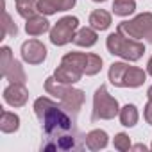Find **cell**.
<instances>
[{
  "label": "cell",
  "mask_w": 152,
  "mask_h": 152,
  "mask_svg": "<svg viewBox=\"0 0 152 152\" xmlns=\"http://www.w3.org/2000/svg\"><path fill=\"white\" fill-rule=\"evenodd\" d=\"M20 127V118L18 115L11 113V111H2L0 116V131L2 132H15Z\"/></svg>",
  "instance_id": "18"
},
{
  "label": "cell",
  "mask_w": 152,
  "mask_h": 152,
  "mask_svg": "<svg viewBox=\"0 0 152 152\" xmlns=\"http://www.w3.org/2000/svg\"><path fill=\"white\" fill-rule=\"evenodd\" d=\"M120 113L118 107V100L113 99L107 91L106 86H100L95 95H93V113H91V120H111Z\"/></svg>",
  "instance_id": "5"
},
{
  "label": "cell",
  "mask_w": 152,
  "mask_h": 152,
  "mask_svg": "<svg viewBox=\"0 0 152 152\" xmlns=\"http://www.w3.org/2000/svg\"><path fill=\"white\" fill-rule=\"evenodd\" d=\"M77 27H79V20L75 16H64L61 18L52 29H50V41L57 47L61 45H66L73 39L75 32H77Z\"/></svg>",
  "instance_id": "8"
},
{
  "label": "cell",
  "mask_w": 152,
  "mask_h": 152,
  "mask_svg": "<svg viewBox=\"0 0 152 152\" xmlns=\"http://www.w3.org/2000/svg\"><path fill=\"white\" fill-rule=\"evenodd\" d=\"M18 34V27H16V23H13V20H11V16H9V13L7 11H4V23H2V36L6 38V36H16Z\"/></svg>",
  "instance_id": "22"
},
{
  "label": "cell",
  "mask_w": 152,
  "mask_h": 152,
  "mask_svg": "<svg viewBox=\"0 0 152 152\" xmlns=\"http://www.w3.org/2000/svg\"><path fill=\"white\" fill-rule=\"evenodd\" d=\"M93 2H106V0H93Z\"/></svg>",
  "instance_id": "28"
},
{
  "label": "cell",
  "mask_w": 152,
  "mask_h": 152,
  "mask_svg": "<svg viewBox=\"0 0 152 152\" xmlns=\"http://www.w3.org/2000/svg\"><path fill=\"white\" fill-rule=\"evenodd\" d=\"M22 57L29 64H41L47 57V48L38 39H29L22 45Z\"/></svg>",
  "instance_id": "9"
},
{
  "label": "cell",
  "mask_w": 152,
  "mask_h": 152,
  "mask_svg": "<svg viewBox=\"0 0 152 152\" xmlns=\"http://www.w3.org/2000/svg\"><path fill=\"white\" fill-rule=\"evenodd\" d=\"M136 9V0H115L113 2V13L116 16H129Z\"/></svg>",
  "instance_id": "21"
},
{
  "label": "cell",
  "mask_w": 152,
  "mask_h": 152,
  "mask_svg": "<svg viewBox=\"0 0 152 152\" xmlns=\"http://www.w3.org/2000/svg\"><path fill=\"white\" fill-rule=\"evenodd\" d=\"M64 63H70L77 66L83 73L86 75H95L102 70V57L97 54H84V52H68L63 56Z\"/></svg>",
  "instance_id": "7"
},
{
  "label": "cell",
  "mask_w": 152,
  "mask_h": 152,
  "mask_svg": "<svg viewBox=\"0 0 152 152\" xmlns=\"http://www.w3.org/2000/svg\"><path fill=\"white\" fill-rule=\"evenodd\" d=\"M113 145H115V148H116V150L125 152V150H129V148H131V138H129L125 132H120V134H116V136H115Z\"/></svg>",
  "instance_id": "23"
},
{
  "label": "cell",
  "mask_w": 152,
  "mask_h": 152,
  "mask_svg": "<svg viewBox=\"0 0 152 152\" xmlns=\"http://www.w3.org/2000/svg\"><path fill=\"white\" fill-rule=\"evenodd\" d=\"M34 113L45 132L41 150H83L86 147L84 136L75 127V118L64 111L61 102L57 104L48 97H39L34 102Z\"/></svg>",
  "instance_id": "1"
},
{
  "label": "cell",
  "mask_w": 152,
  "mask_h": 152,
  "mask_svg": "<svg viewBox=\"0 0 152 152\" xmlns=\"http://www.w3.org/2000/svg\"><path fill=\"white\" fill-rule=\"evenodd\" d=\"M48 29H50L48 20H47L45 16H38V15L32 16V18H29L27 23H25V32H27L29 36H41V34H45Z\"/></svg>",
  "instance_id": "14"
},
{
  "label": "cell",
  "mask_w": 152,
  "mask_h": 152,
  "mask_svg": "<svg viewBox=\"0 0 152 152\" xmlns=\"http://www.w3.org/2000/svg\"><path fill=\"white\" fill-rule=\"evenodd\" d=\"M111 25V15L104 9H95L90 15V27H93L95 31H106Z\"/></svg>",
  "instance_id": "17"
},
{
  "label": "cell",
  "mask_w": 152,
  "mask_h": 152,
  "mask_svg": "<svg viewBox=\"0 0 152 152\" xmlns=\"http://www.w3.org/2000/svg\"><path fill=\"white\" fill-rule=\"evenodd\" d=\"M150 148H152V145H150Z\"/></svg>",
  "instance_id": "29"
},
{
  "label": "cell",
  "mask_w": 152,
  "mask_h": 152,
  "mask_svg": "<svg viewBox=\"0 0 152 152\" xmlns=\"http://www.w3.org/2000/svg\"><path fill=\"white\" fill-rule=\"evenodd\" d=\"M97 38L99 36H97V31L93 27H83V29H79L75 32L72 41L77 47H93L97 43Z\"/></svg>",
  "instance_id": "15"
},
{
  "label": "cell",
  "mask_w": 152,
  "mask_h": 152,
  "mask_svg": "<svg viewBox=\"0 0 152 152\" xmlns=\"http://www.w3.org/2000/svg\"><path fill=\"white\" fill-rule=\"evenodd\" d=\"M16 11L25 20L36 16L39 13L38 11V0H16Z\"/></svg>",
  "instance_id": "19"
},
{
  "label": "cell",
  "mask_w": 152,
  "mask_h": 152,
  "mask_svg": "<svg viewBox=\"0 0 152 152\" xmlns=\"http://www.w3.org/2000/svg\"><path fill=\"white\" fill-rule=\"evenodd\" d=\"M0 75L11 83L25 84V72L22 64L13 57L9 47H2V50H0Z\"/></svg>",
  "instance_id": "6"
},
{
  "label": "cell",
  "mask_w": 152,
  "mask_h": 152,
  "mask_svg": "<svg viewBox=\"0 0 152 152\" xmlns=\"http://www.w3.org/2000/svg\"><path fill=\"white\" fill-rule=\"evenodd\" d=\"M147 72L152 75V57H150V59H148V63H147Z\"/></svg>",
  "instance_id": "26"
},
{
  "label": "cell",
  "mask_w": 152,
  "mask_h": 152,
  "mask_svg": "<svg viewBox=\"0 0 152 152\" xmlns=\"http://www.w3.org/2000/svg\"><path fill=\"white\" fill-rule=\"evenodd\" d=\"M132 148H134V150H147V147H145V145H141V143H138V145H134Z\"/></svg>",
  "instance_id": "25"
},
{
  "label": "cell",
  "mask_w": 152,
  "mask_h": 152,
  "mask_svg": "<svg viewBox=\"0 0 152 152\" xmlns=\"http://www.w3.org/2000/svg\"><path fill=\"white\" fill-rule=\"evenodd\" d=\"M147 73L138 66H129L127 63H113L109 66V81L118 88H138L145 83Z\"/></svg>",
  "instance_id": "3"
},
{
  "label": "cell",
  "mask_w": 152,
  "mask_h": 152,
  "mask_svg": "<svg viewBox=\"0 0 152 152\" xmlns=\"http://www.w3.org/2000/svg\"><path fill=\"white\" fill-rule=\"evenodd\" d=\"M147 97H148V100H152V86L148 88V91H147Z\"/></svg>",
  "instance_id": "27"
},
{
  "label": "cell",
  "mask_w": 152,
  "mask_h": 152,
  "mask_svg": "<svg viewBox=\"0 0 152 152\" xmlns=\"http://www.w3.org/2000/svg\"><path fill=\"white\" fill-rule=\"evenodd\" d=\"M59 102H61V106L64 107V111H68L73 118H77V115H79V111H81V107H83V104H84V91L68 86V90H66L64 95L59 99Z\"/></svg>",
  "instance_id": "10"
},
{
  "label": "cell",
  "mask_w": 152,
  "mask_h": 152,
  "mask_svg": "<svg viewBox=\"0 0 152 152\" xmlns=\"http://www.w3.org/2000/svg\"><path fill=\"white\" fill-rule=\"evenodd\" d=\"M118 116H120L122 125H125V127H134V125L138 124V109H136L134 104H127V106H124V107L120 109Z\"/></svg>",
  "instance_id": "20"
},
{
  "label": "cell",
  "mask_w": 152,
  "mask_h": 152,
  "mask_svg": "<svg viewBox=\"0 0 152 152\" xmlns=\"http://www.w3.org/2000/svg\"><path fill=\"white\" fill-rule=\"evenodd\" d=\"M106 45H107L109 54L120 56V57H124L127 61H138L145 54V45L143 43H140L138 39L127 38V36H124L118 31L107 36Z\"/></svg>",
  "instance_id": "2"
},
{
  "label": "cell",
  "mask_w": 152,
  "mask_h": 152,
  "mask_svg": "<svg viewBox=\"0 0 152 152\" xmlns=\"http://www.w3.org/2000/svg\"><path fill=\"white\" fill-rule=\"evenodd\" d=\"M118 32L132 39H147L152 43V13H141L129 22L118 23Z\"/></svg>",
  "instance_id": "4"
},
{
  "label": "cell",
  "mask_w": 152,
  "mask_h": 152,
  "mask_svg": "<svg viewBox=\"0 0 152 152\" xmlns=\"http://www.w3.org/2000/svg\"><path fill=\"white\" fill-rule=\"evenodd\" d=\"M75 6V0H38V11L50 16L57 11H68Z\"/></svg>",
  "instance_id": "13"
},
{
  "label": "cell",
  "mask_w": 152,
  "mask_h": 152,
  "mask_svg": "<svg viewBox=\"0 0 152 152\" xmlns=\"http://www.w3.org/2000/svg\"><path fill=\"white\" fill-rule=\"evenodd\" d=\"M143 116H145L147 124H148V125H152V100H148V102H147L145 111H143Z\"/></svg>",
  "instance_id": "24"
},
{
  "label": "cell",
  "mask_w": 152,
  "mask_h": 152,
  "mask_svg": "<svg viewBox=\"0 0 152 152\" xmlns=\"http://www.w3.org/2000/svg\"><path fill=\"white\" fill-rule=\"evenodd\" d=\"M29 99V91L25 88V84H18V83H11L6 90H4V100L13 106V107H22L25 106Z\"/></svg>",
  "instance_id": "11"
},
{
  "label": "cell",
  "mask_w": 152,
  "mask_h": 152,
  "mask_svg": "<svg viewBox=\"0 0 152 152\" xmlns=\"http://www.w3.org/2000/svg\"><path fill=\"white\" fill-rule=\"evenodd\" d=\"M83 75H84V73H83L77 66H73V64H70V63H64V61H61V64H59L57 70L54 72V77H56L59 83H63V84H75V83H79Z\"/></svg>",
  "instance_id": "12"
},
{
  "label": "cell",
  "mask_w": 152,
  "mask_h": 152,
  "mask_svg": "<svg viewBox=\"0 0 152 152\" xmlns=\"http://www.w3.org/2000/svg\"><path fill=\"white\" fill-rule=\"evenodd\" d=\"M84 143H86V148H90V150H100L107 145V134H106V131H100V129L90 131L84 136Z\"/></svg>",
  "instance_id": "16"
}]
</instances>
